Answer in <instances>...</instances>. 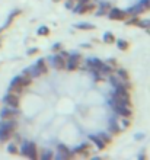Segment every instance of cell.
Returning <instances> with one entry per match:
<instances>
[{
  "instance_id": "6da1fadb",
  "label": "cell",
  "mask_w": 150,
  "mask_h": 160,
  "mask_svg": "<svg viewBox=\"0 0 150 160\" xmlns=\"http://www.w3.org/2000/svg\"><path fill=\"white\" fill-rule=\"evenodd\" d=\"M22 154L26 157H29V159L35 160L38 157L37 154V146H35V143H26L23 147H22Z\"/></svg>"
},
{
  "instance_id": "7a4b0ae2",
  "label": "cell",
  "mask_w": 150,
  "mask_h": 160,
  "mask_svg": "<svg viewBox=\"0 0 150 160\" xmlns=\"http://www.w3.org/2000/svg\"><path fill=\"white\" fill-rule=\"evenodd\" d=\"M108 16H109V19H112V21H124L125 16H127V13H125L124 10H121V9L111 8L108 12Z\"/></svg>"
},
{
  "instance_id": "3957f363",
  "label": "cell",
  "mask_w": 150,
  "mask_h": 160,
  "mask_svg": "<svg viewBox=\"0 0 150 160\" xmlns=\"http://www.w3.org/2000/svg\"><path fill=\"white\" fill-rule=\"evenodd\" d=\"M22 89H23V86H22L21 83V79H19V76L15 77V79L12 80V83H10V88H9V93H13V95H21L22 93Z\"/></svg>"
},
{
  "instance_id": "277c9868",
  "label": "cell",
  "mask_w": 150,
  "mask_h": 160,
  "mask_svg": "<svg viewBox=\"0 0 150 160\" xmlns=\"http://www.w3.org/2000/svg\"><path fill=\"white\" fill-rule=\"evenodd\" d=\"M3 102L10 108H16L19 106V96L18 95H13V93H8L6 96L3 98Z\"/></svg>"
},
{
  "instance_id": "5b68a950",
  "label": "cell",
  "mask_w": 150,
  "mask_h": 160,
  "mask_svg": "<svg viewBox=\"0 0 150 160\" xmlns=\"http://www.w3.org/2000/svg\"><path fill=\"white\" fill-rule=\"evenodd\" d=\"M114 111L117 112L120 117H124V118H130L133 115V111L130 108L128 105H118V106H114Z\"/></svg>"
},
{
  "instance_id": "8992f818",
  "label": "cell",
  "mask_w": 150,
  "mask_h": 160,
  "mask_svg": "<svg viewBox=\"0 0 150 160\" xmlns=\"http://www.w3.org/2000/svg\"><path fill=\"white\" fill-rule=\"evenodd\" d=\"M0 117H2V119H15L18 117V111H16V108L8 106V108H4V109L2 111Z\"/></svg>"
},
{
  "instance_id": "52a82bcc",
  "label": "cell",
  "mask_w": 150,
  "mask_h": 160,
  "mask_svg": "<svg viewBox=\"0 0 150 160\" xmlns=\"http://www.w3.org/2000/svg\"><path fill=\"white\" fill-rule=\"evenodd\" d=\"M79 63H80V55L73 54L69 57V61L66 63V68H69V70H76V68L79 67Z\"/></svg>"
},
{
  "instance_id": "ba28073f",
  "label": "cell",
  "mask_w": 150,
  "mask_h": 160,
  "mask_svg": "<svg viewBox=\"0 0 150 160\" xmlns=\"http://www.w3.org/2000/svg\"><path fill=\"white\" fill-rule=\"evenodd\" d=\"M92 9H95V6H93V3H86V4H77L73 10H75V13H79V15H83V13H88V12H91Z\"/></svg>"
},
{
  "instance_id": "9c48e42d",
  "label": "cell",
  "mask_w": 150,
  "mask_h": 160,
  "mask_svg": "<svg viewBox=\"0 0 150 160\" xmlns=\"http://www.w3.org/2000/svg\"><path fill=\"white\" fill-rule=\"evenodd\" d=\"M18 127V122L15 119H2L0 122V128H6V130H10V131H15Z\"/></svg>"
},
{
  "instance_id": "30bf717a",
  "label": "cell",
  "mask_w": 150,
  "mask_h": 160,
  "mask_svg": "<svg viewBox=\"0 0 150 160\" xmlns=\"http://www.w3.org/2000/svg\"><path fill=\"white\" fill-rule=\"evenodd\" d=\"M53 63H54V67L59 68V70H63V68H66V58L63 57L61 54H57L53 58Z\"/></svg>"
},
{
  "instance_id": "8fae6325",
  "label": "cell",
  "mask_w": 150,
  "mask_h": 160,
  "mask_svg": "<svg viewBox=\"0 0 150 160\" xmlns=\"http://www.w3.org/2000/svg\"><path fill=\"white\" fill-rule=\"evenodd\" d=\"M57 150H59L61 159H71V157H73V153H71L64 144H60L59 147H57Z\"/></svg>"
},
{
  "instance_id": "7c38bea8",
  "label": "cell",
  "mask_w": 150,
  "mask_h": 160,
  "mask_svg": "<svg viewBox=\"0 0 150 160\" xmlns=\"http://www.w3.org/2000/svg\"><path fill=\"white\" fill-rule=\"evenodd\" d=\"M12 135H13V131L6 130V128H0V141L2 143L9 141V140L12 138Z\"/></svg>"
},
{
  "instance_id": "4fadbf2b",
  "label": "cell",
  "mask_w": 150,
  "mask_h": 160,
  "mask_svg": "<svg viewBox=\"0 0 150 160\" xmlns=\"http://www.w3.org/2000/svg\"><path fill=\"white\" fill-rule=\"evenodd\" d=\"M89 146L88 144H82L79 147L75 148V153L76 154H79V156H83V157H89Z\"/></svg>"
},
{
  "instance_id": "5bb4252c",
  "label": "cell",
  "mask_w": 150,
  "mask_h": 160,
  "mask_svg": "<svg viewBox=\"0 0 150 160\" xmlns=\"http://www.w3.org/2000/svg\"><path fill=\"white\" fill-rule=\"evenodd\" d=\"M143 12H146V9H144L142 4L138 3L137 6H133V8L130 9L127 13H128V15H133V16H138V15H142Z\"/></svg>"
},
{
  "instance_id": "9a60e30c",
  "label": "cell",
  "mask_w": 150,
  "mask_h": 160,
  "mask_svg": "<svg viewBox=\"0 0 150 160\" xmlns=\"http://www.w3.org/2000/svg\"><path fill=\"white\" fill-rule=\"evenodd\" d=\"M23 74H26V76H29L31 79H34V77H37V76H41V73H39V70H38L35 66H32V67L29 68H26L25 72H23Z\"/></svg>"
},
{
  "instance_id": "2e32d148",
  "label": "cell",
  "mask_w": 150,
  "mask_h": 160,
  "mask_svg": "<svg viewBox=\"0 0 150 160\" xmlns=\"http://www.w3.org/2000/svg\"><path fill=\"white\" fill-rule=\"evenodd\" d=\"M89 138H91V141H93V143L96 144V147L99 148V150H102V148H105V146H106V144H105L104 141L101 140V137H99V135H91Z\"/></svg>"
},
{
  "instance_id": "e0dca14e",
  "label": "cell",
  "mask_w": 150,
  "mask_h": 160,
  "mask_svg": "<svg viewBox=\"0 0 150 160\" xmlns=\"http://www.w3.org/2000/svg\"><path fill=\"white\" fill-rule=\"evenodd\" d=\"M35 67L39 70V73H41V74L47 73V64H45V60H44V58H39V60H38L37 64H35Z\"/></svg>"
},
{
  "instance_id": "ac0fdd59",
  "label": "cell",
  "mask_w": 150,
  "mask_h": 160,
  "mask_svg": "<svg viewBox=\"0 0 150 160\" xmlns=\"http://www.w3.org/2000/svg\"><path fill=\"white\" fill-rule=\"evenodd\" d=\"M109 9H111V4L109 3H102L101 4V10L98 12V16H104V15H106Z\"/></svg>"
},
{
  "instance_id": "d6986e66",
  "label": "cell",
  "mask_w": 150,
  "mask_h": 160,
  "mask_svg": "<svg viewBox=\"0 0 150 160\" xmlns=\"http://www.w3.org/2000/svg\"><path fill=\"white\" fill-rule=\"evenodd\" d=\"M104 41H105V44H114V42L117 41V39H115L114 34H111V32H105V35H104Z\"/></svg>"
},
{
  "instance_id": "ffe728a7",
  "label": "cell",
  "mask_w": 150,
  "mask_h": 160,
  "mask_svg": "<svg viewBox=\"0 0 150 160\" xmlns=\"http://www.w3.org/2000/svg\"><path fill=\"white\" fill-rule=\"evenodd\" d=\"M19 79H21V83L23 88H26V86H29L31 83H32V79H31L29 76H26V74H22V76H19Z\"/></svg>"
},
{
  "instance_id": "44dd1931",
  "label": "cell",
  "mask_w": 150,
  "mask_h": 160,
  "mask_svg": "<svg viewBox=\"0 0 150 160\" xmlns=\"http://www.w3.org/2000/svg\"><path fill=\"white\" fill-rule=\"evenodd\" d=\"M75 28H77V29L92 31V29H95V25H92V23H77V25H75Z\"/></svg>"
},
{
  "instance_id": "7402d4cb",
  "label": "cell",
  "mask_w": 150,
  "mask_h": 160,
  "mask_svg": "<svg viewBox=\"0 0 150 160\" xmlns=\"http://www.w3.org/2000/svg\"><path fill=\"white\" fill-rule=\"evenodd\" d=\"M109 131H111L112 134H120V132H121V128L117 125V122H115V121H111V125H109Z\"/></svg>"
},
{
  "instance_id": "603a6c76",
  "label": "cell",
  "mask_w": 150,
  "mask_h": 160,
  "mask_svg": "<svg viewBox=\"0 0 150 160\" xmlns=\"http://www.w3.org/2000/svg\"><path fill=\"white\" fill-rule=\"evenodd\" d=\"M115 42H117L118 48H120L121 51L128 50V42H127V41H124V39H118V41H115Z\"/></svg>"
},
{
  "instance_id": "cb8c5ba5",
  "label": "cell",
  "mask_w": 150,
  "mask_h": 160,
  "mask_svg": "<svg viewBox=\"0 0 150 160\" xmlns=\"http://www.w3.org/2000/svg\"><path fill=\"white\" fill-rule=\"evenodd\" d=\"M18 15H21V10H15V12H13V13H12V15H10V16H9L8 22H6V25H4V26H3V29H4V28H8V26H9V25H10V23H12V21H13V19H15V18H16V16H18Z\"/></svg>"
},
{
  "instance_id": "d4e9b609",
  "label": "cell",
  "mask_w": 150,
  "mask_h": 160,
  "mask_svg": "<svg viewBox=\"0 0 150 160\" xmlns=\"http://www.w3.org/2000/svg\"><path fill=\"white\" fill-rule=\"evenodd\" d=\"M8 152L10 153V154H18V153H19V150H18L16 144H9V146H8Z\"/></svg>"
},
{
  "instance_id": "484cf974",
  "label": "cell",
  "mask_w": 150,
  "mask_h": 160,
  "mask_svg": "<svg viewBox=\"0 0 150 160\" xmlns=\"http://www.w3.org/2000/svg\"><path fill=\"white\" fill-rule=\"evenodd\" d=\"M38 35H44V37H47V35H50V29L47 28V26H41L39 29H38Z\"/></svg>"
},
{
  "instance_id": "4316f807",
  "label": "cell",
  "mask_w": 150,
  "mask_h": 160,
  "mask_svg": "<svg viewBox=\"0 0 150 160\" xmlns=\"http://www.w3.org/2000/svg\"><path fill=\"white\" fill-rule=\"evenodd\" d=\"M99 137H101V140H102L105 144H111V141H112V138H111L108 134H104V132H102V134H99Z\"/></svg>"
},
{
  "instance_id": "83f0119b",
  "label": "cell",
  "mask_w": 150,
  "mask_h": 160,
  "mask_svg": "<svg viewBox=\"0 0 150 160\" xmlns=\"http://www.w3.org/2000/svg\"><path fill=\"white\" fill-rule=\"evenodd\" d=\"M137 26H140V28H144V29H146V28H149V26H150V19H143V21H140Z\"/></svg>"
},
{
  "instance_id": "f1b7e54d",
  "label": "cell",
  "mask_w": 150,
  "mask_h": 160,
  "mask_svg": "<svg viewBox=\"0 0 150 160\" xmlns=\"http://www.w3.org/2000/svg\"><path fill=\"white\" fill-rule=\"evenodd\" d=\"M118 74H120V77H121L122 80H128V79H130L128 73L125 72V70H122V68H120V70H118Z\"/></svg>"
},
{
  "instance_id": "f546056e",
  "label": "cell",
  "mask_w": 150,
  "mask_h": 160,
  "mask_svg": "<svg viewBox=\"0 0 150 160\" xmlns=\"http://www.w3.org/2000/svg\"><path fill=\"white\" fill-rule=\"evenodd\" d=\"M140 4H142L146 10H150V0H142V2H140Z\"/></svg>"
},
{
  "instance_id": "4dcf8cb0",
  "label": "cell",
  "mask_w": 150,
  "mask_h": 160,
  "mask_svg": "<svg viewBox=\"0 0 150 160\" xmlns=\"http://www.w3.org/2000/svg\"><path fill=\"white\" fill-rule=\"evenodd\" d=\"M138 22H140V19H138L137 16H134L133 19H131V21L127 22V25H136V26H137V25H138Z\"/></svg>"
},
{
  "instance_id": "1f68e13d",
  "label": "cell",
  "mask_w": 150,
  "mask_h": 160,
  "mask_svg": "<svg viewBox=\"0 0 150 160\" xmlns=\"http://www.w3.org/2000/svg\"><path fill=\"white\" fill-rule=\"evenodd\" d=\"M51 157H53V153H50V152H47L42 154V160H48V159H51Z\"/></svg>"
},
{
  "instance_id": "d6a6232c",
  "label": "cell",
  "mask_w": 150,
  "mask_h": 160,
  "mask_svg": "<svg viewBox=\"0 0 150 160\" xmlns=\"http://www.w3.org/2000/svg\"><path fill=\"white\" fill-rule=\"evenodd\" d=\"M122 127H124V128H130V127H131V122L128 121V119H122Z\"/></svg>"
},
{
  "instance_id": "836d02e7",
  "label": "cell",
  "mask_w": 150,
  "mask_h": 160,
  "mask_svg": "<svg viewBox=\"0 0 150 160\" xmlns=\"http://www.w3.org/2000/svg\"><path fill=\"white\" fill-rule=\"evenodd\" d=\"M38 48H31V50H28V55H32V54H38Z\"/></svg>"
},
{
  "instance_id": "e575fe53",
  "label": "cell",
  "mask_w": 150,
  "mask_h": 160,
  "mask_svg": "<svg viewBox=\"0 0 150 160\" xmlns=\"http://www.w3.org/2000/svg\"><path fill=\"white\" fill-rule=\"evenodd\" d=\"M60 48H61V44H54L53 45V51H59Z\"/></svg>"
},
{
  "instance_id": "d590c367",
  "label": "cell",
  "mask_w": 150,
  "mask_h": 160,
  "mask_svg": "<svg viewBox=\"0 0 150 160\" xmlns=\"http://www.w3.org/2000/svg\"><path fill=\"white\" fill-rule=\"evenodd\" d=\"M108 64L109 66H117V61H115V60H109Z\"/></svg>"
},
{
  "instance_id": "8d00e7d4",
  "label": "cell",
  "mask_w": 150,
  "mask_h": 160,
  "mask_svg": "<svg viewBox=\"0 0 150 160\" xmlns=\"http://www.w3.org/2000/svg\"><path fill=\"white\" fill-rule=\"evenodd\" d=\"M89 2H91V0H79L80 4H86V3H89Z\"/></svg>"
},
{
  "instance_id": "74e56055",
  "label": "cell",
  "mask_w": 150,
  "mask_h": 160,
  "mask_svg": "<svg viewBox=\"0 0 150 160\" xmlns=\"http://www.w3.org/2000/svg\"><path fill=\"white\" fill-rule=\"evenodd\" d=\"M146 29H147V32H149V34H150V26H149V28H146Z\"/></svg>"
},
{
  "instance_id": "f35d334b",
  "label": "cell",
  "mask_w": 150,
  "mask_h": 160,
  "mask_svg": "<svg viewBox=\"0 0 150 160\" xmlns=\"http://www.w3.org/2000/svg\"><path fill=\"white\" fill-rule=\"evenodd\" d=\"M54 2H60V0H54Z\"/></svg>"
},
{
  "instance_id": "ab89813d",
  "label": "cell",
  "mask_w": 150,
  "mask_h": 160,
  "mask_svg": "<svg viewBox=\"0 0 150 160\" xmlns=\"http://www.w3.org/2000/svg\"><path fill=\"white\" fill-rule=\"evenodd\" d=\"M2 144H3V143H2V141H0V146H2Z\"/></svg>"
},
{
  "instance_id": "60d3db41",
  "label": "cell",
  "mask_w": 150,
  "mask_h": 160,
  "mask_svg": "<svg viewBox=\"0 0 150 160\" xmlns=\"http://www.w3.org/2000/svg\"><path fill=\"white\" fill-rule=\"evenodd\" d=\"M2 31H3V28H2V29H0V32H2Z\"/></svg>"
},
{
  "instance_id": "b9f144b4",
  "label": "cell",
  "mask_w": 150,
  "mask_h": 160,
  "mask_svg": "<svg viewBox=\"0 0 150 160\" xmlns=\"http://www.w3.org/2000/svg\"><path fill=\"white\" fill-rule=\"evenodd\" d=\"M0 45H2V41H0Z\"/></svg>"
}]
</instances>
